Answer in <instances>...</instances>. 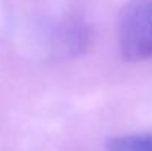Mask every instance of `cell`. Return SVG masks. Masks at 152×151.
Here are the masks:
<instances>
[{
	"label": "cell",
	"instance_id": "obj_1",
	"mask_svg": "<svg viewBox=\"0 0 152 151\" xmlns=\"http://www.w3.org/2000/svg\"><path fill=\"white\" fill-rule=\"evenodd\" d=\"M118 50L123 59H152V0H130L121 10L117 27Z\"/></svg>",
	"mask_w": 152,
	"mask_h": 151
},
{
	"label": "cell",
	"instance_id": "obj_2",
	"mask_svg": "<svg viewBox=\"0 0 152 151\" xmlns=\"http://www.w3.org/2000/svg\"><path fill=\"white\" fill-rule=\"evenodd\" d=\"M90 31L81 21L69 19L56 28L53 36L52 48L56 56L59 58H72L89 46Z\"/></svg>",
	"mask_w": 152,
	"mask_h": 151
},
{
	"label": "cell",
	"instance_id": "obj_3",
	"mask_svg": "<svg viewBox=\"0 0 152 151\" xmlns=\"http://www.w3.org/2000/svg\"><path fill=\"white\" fill-rule=\"evenodd\" d=\"M106 151H152V132L111 138Z\"/></svg>",
	"mask_w": 152,
	"mask_h": 151
}]
</instances>
